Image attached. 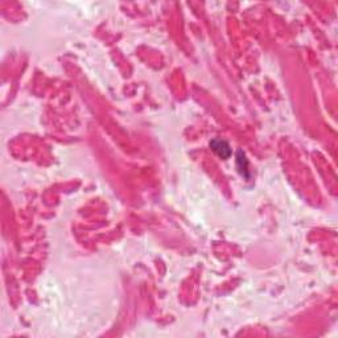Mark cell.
<instances>
[{
	"instance_id": "cell-1",
	"label": "cell",
	"mask_w": 338,
	"mask_h": 338,
	"mask_svg": "<svg viewBox=\"0 0 338 338\" xmlns=\"http://www.w3.org/2000/svg\"><path fill=\"white\" fill-rule=\"evenodd\" d=\"M210 148H212L221 159H224V160L230 158V155H231V148L228 146V143L222 140V139H214V140H212V142H210Z\"/></svg>"
}]
</instances>
